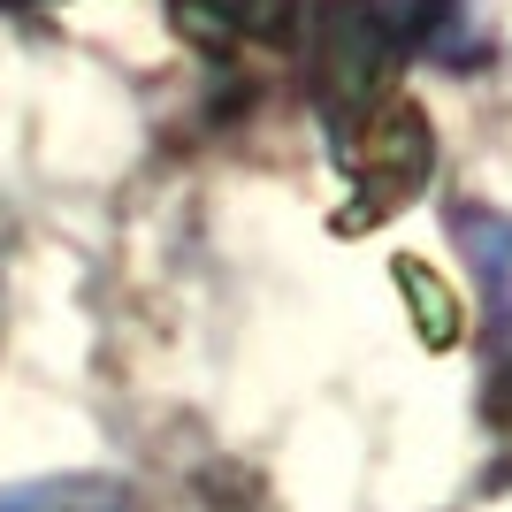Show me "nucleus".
I'll return each mask as SVG.
<instances>
[{"instance_id": "nucleus-4", "label": "nucleus", "mask_w": 512, "mask_h": 512, "mask_svg": "<svg viewBox=\"0 0 512 512\" xmlns=\"http://www.w3.org/2000/svg\"><path fill=\"white\" fill-rule=\"evenodd\" d=\"M0 512H138L123 482H92V474H69V482H23V490L0 497Z\"/></svg>"}, {"instance_id": "nucleus-1", "label": "nucleus", "mask_w": 512, "mask_h": 512, "mask_svg": "<svg viewBox=\"0 0 512 512\" xmlns=\"http://www.w3.org/2000/svg\"><path fill=\"white\" fill-rule=\"evenodd\" d=\"M398 23L375 8V0H321L314 23V92L329 130H352L360 115L390 100V77H398Z\"/></svg>"}, {"instance_id": "nucleus-5", "label": "nucleus", "mask_w": 512, "mask_h": 512, "mask_svg": "<svg viewBox=\"0 0 512 512\" xmlns=\"http://www.w3.org/2000/svg\"><path fill=\"white\" fill-rule=\"evenodd\" d=\"M398 283H406V299H413V321H421V337H428V344H451V299L421 276V268H413V260L398 268Z\"/></svg>"}, {"instance_id": "nucleus-2", "label": "nucleus", "mask_w": 512, "mask_h": 512, "mask_svg": "<svg viewBox=\"0 0 512 512\" xmlns=\"http://www.w3.org/2000/svg\"><path fill=\"white\" fill-rule=\"evenodd\" d=\"M451 237H459V253H467L474 283H482V299H490V329H497V352L512 367V214L497 207H451Z\"/></svg>"}, {"instance_id": "nucleus-3", "label": "nucleus", "mask_w": 512, "mask_h": 512, "mask_svg": "<svg viewBox=\"0 0 512 512\" xmlns=\"http://www.w3.org/2000/svg\"><path fill=\"white\" fill-rule=\"evenodd\" d=\"M413 23H398V39H413L428 62L444 69H474L490 62V23H482V0H413Z\"/></svg>"}]
</instances>
